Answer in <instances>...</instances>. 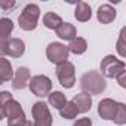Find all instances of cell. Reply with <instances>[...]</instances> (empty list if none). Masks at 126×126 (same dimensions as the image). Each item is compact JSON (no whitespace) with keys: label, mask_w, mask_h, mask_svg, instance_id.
Segmentation results:
<instances>
[{"label":"cell","mask_w":126,"mask_h":126,"mask_svg":"<svg viewBox=\"0 0 126 126\" xmlns=\"http://www.w3.org/2000/svg\"><path fill=\"white\" fill-rule=\"evenodd\" d=\"M80 86L83 89L85 94L88 95H98V94H102L107 88V83H105V79L102 77L101 73L98 71H88L82 76L80 79Z\"/></svg>","instance_id":"obj_1"},{"label":"cell","mask_w":126,"mask_h":126,"mask_svg":"<svg viewBox=\"0 0 126 126\" xmlns=\"http://www.w3.org/2000/svg\"><path fill=\"white\" fill-rule=\"evenodd\" d=\"M39 16H40V8L34 3H30L22 9L21 15L18 16V24L25 31L36 30L37 22H39Z\"/></svg>","instance_id":"obj_2"},{"label":"cell","mask_w":126,"mask_h":126,"mask_svg":"<svg viewBox=\"0 0 126 126\" xmlns=\"http://www.w3.org/2000/svg\"><path fill=\"white\" fill-rule=\"evenodd\" d=\"M123 70H126L125 61L117 59L114 55H107L101 61V74L108 79H116V76Z\"/></svg>","instance_id":"obj_3"},{"label":"cell","mask_w":126,"mask_h":126,"mask_svg":"<svg viewBox=\"0 0 126 126\" xmlns=\"http://www.w3.org/2000/svg\"><path fill=\"white\" fill-rule=\"evenodd\" d=\"M56 76L59 83L67 89H71L76 85V68L70 61L61 62L56 65Z\"/></svg>","instance_id":"obj_4"},{"label":"cell","mask_w":126,"mask_h":126,"mask_svg":"<svg viewBox=\"0 0 126 126\" xmlns=\"http://www.w3.org/2000/svg\"><path fill=\"white\" fill-rule=\"evenodd\" d=\"M28 88L36 96L43 98V96H47L50 94V91H52V80L47 76H45V74H37V76L30 77Z\"/></svg>","instance_id":"obj_5"},{"label":"cell","mask_w":126,"mask_h":126,"mask_svg":"<svg viewBox=\"0 0 126 126\" xmlns=\"http://www.w3.org/2000/svg\"><path fill=\"white\" fill-rule=\"evenodd\" d=\"M68 49L65 45L58 43V42H52L47 45L46 47V56L52 64H61V62H65L68 59Z\"/></svg>","instance_id":"obj_6"},{"label":"cell","mask_w":126,"mask_h":126,"mask_svg":"<svg viewBox=\"0 0 126 126\" xmlns=\"http://www.w3.org/2000/svg\"><path fill=\"white\" fill-rule=\"evenodd\" d=\"M31 111H33L34 126H52V114L43 101H37L33 105Z\"/></svg>","instance_id":"obj_7"},{"label":"cell","mask_w":126,"mask_h":126,"mask_svg":"<svg viewBox=\"0 0 126 126\" xmlns=\"http://www.w3.org/2000/svg\"><path fill=\"white\" fill-rule=\"evenodd\" d=\"M117 101L111 99V98H105L102 101H99L98 104V114L101 116V119L104 120H113L116 110H117Z\"/></svg>","instance_id":"obj_8"},{"label":"cell","mask_w":126,"mask_h":126,"mask_svg":"<svg viewBox=\"0 0 126 126\" xmlns=\"http://www.w3.org/2000/svg\"><path fill=\"white\" fill-rule=\"evenodd\" d=\"M28 82H30V70L27 67H19L12 77L14 89H18V91L25 89L28 86Z\"/></svg>","instance_id":"obj_9"},{"label":"cell","mask_w":126,"mask_h":126,"mask_svg":"<svg viewBox=\"0 0 126 126\" xmlns=\"http://www.w3.org/2000/svg\"><path fill=\"white\" fill-rule=\"evenodd\" d=\"M3 113H5V117H8V120H14V119H21V117H25L24 114V110L21 107V104L15 99L9 101L3 108Z\"/></svg>","instance_id":"obj_10"},{"label":"cell","mask_w":126,"mask_h":126,"mask_svg":"<svg viewBox=\"0 0 126 126\" xmlns=\"http://www.w3.org/2000/svg\"><path fill=\"white\" fill-rule=\"evenodd\" d=\"M25 50V45L21 39L18 37H12L8 40V45H6V55L12 56V58H19L22 56Z\"/></svg>","instance_id":"obj_11"},{"label":"cell","mask_w":126,"mask_h":126,"mask_svg":"<svg viewBox=\"0 0 126 126\" xmlns=\"http://www.w3.org/2000/svg\"><path fill=\"white\" fill-rule=\"evenodd\" d=\"M116 9L111 6V5H108V3H105V5H101L99 8H98V11H96V18H98V21L99 22H102V24H110V22H113L114 19H116Z\"/></svg>","instance_id":"obj_12"},{"label":"cell","mask_w":126,"mask_h":126,"mask_svg":"<svg viewBox=\"0 0 126 126\" xmlns=\"http://www.w3.org/2000/svg\"><path fill=\"white\" fill-rule=\"evenodd\" d=\"M71 102L74 104L77 113H86V111L91 110V105H92V96L88 95V94H85V92H82V94L74 95L73 99H71Z\"/></svg>","instance_id":"obj_13"},{"label":"cell","mask_w":126,"mask_h":126,"mask_svg":"<svg viewBox=\"0 0 126 126\" xmlns=\"http://www.w3.org/2000/svg\"><path fill=\"white\" fill-rule=\"evenodd\" d=\"M55 31H56V36L59 39H62V40H70L71 42L74 37H77V30L70 22H62Z\"/></svg>","instance_id":"obj_14"},{"label":"cell","mask_w":126,"mask_h":126,"mask_svg":"<svg viewBox=\"0 0 126 126\" xmlns=\"http://www.w3.org/2000/svg\"><path fill=\"white\" fill-rule=\"evenodd\" d=\"M74 18L79 22H88L92 18V9L88 3L79 2L76 3V11H74Z\"/></svg>","instance_id":"obj_15"},{"label":"cell","mask_w":126,"mask_h":126,"mask_svg":"<svg viewBox=\"0 0 126 126\" xmlns=\"http://www.w3.org/2000/svg\"><path fill=\"white\" fill-rule=\"evenodd\" d=\"M12 77H14L12 64L9 62V59L2 56L0 58V83L9 82V80H12Z\"/></svg>","instance_id":"obj_16"},{"label":"cell","mask_w":126,"mask_h":126,"mask_svg":"<svg viewBox=\"0 0 126 126\" xmlns=\"http://www.w3.org/2000/svg\"><path fill=\"white\" fill-rule=\"evenodd\" d=\"M68 52L74 53V55H82L88 50V42L83 39V37H74L70 45H68Z\"/></svg>","instance_id":"obj_17"},{"label":"cell","mask_w":126,"mask_h":126,"mask_svg":"<svg viewBox=\"0 0 126 126\" xmlns=\"http://www.w3.org/2000/svg\"><path fill=\"white\" fill-rule=\"evenodd\" d=\"M61 24H62V18L56 15L55 12H47L43 16V25L49 30H56Z\"/></svg>","instance_id":"obj_18"},{"label":"cell","mask_w":126,"mask_h":126,"mask_svg":"<svg viewBox=\"0 0 126 126\" xmlns=\"http://www.w3.org/2000/svg\"><path fill=\"white\" fill-rule=\"evenodd\" d=\"M47 101H49V104H50L52 107H55V108L61 110L62 107L65 105V102H67V98H65V95L62 94V92H59V91H55V92H50V94L47 95Z\"/></svg>","instance_id":"obj_19"},{"label":"cell","mask_w":126,"mask_h":126,"mask_svg":"<svg viewBox=\"0 0 126 126\" xmlns=\"http://www.w3.org/2000/svg\"><path fill=\"white\" fill-rule=\"evenodd\" d=\"M12 31H14V22L9 18H0V37L9 39Z\"/></svg>","instance_id":"obj_20"},{"label":"cell","mask_w":126,"mask_h":126,"mask_svg":"<svg viewBox=\"0 0 126 126\" xmlns=\"http://www.w3.org/2000/svg\"><path fill=\"white\" fill-rule=\"evenodd\" d=\"M77 114H79V113H77V110H76V107H74V104H73L71 101H67L65 105L59 110V116L64 117V119H67V120H68V119H74Z\"/></svg>","instance_id":"obj_21"},{"label":"cell","mask_w":126,"mask_h":126,"mask_svg":"<svg viewBox=\"0 0 126 126\" xmlns=\"http://www.w3.org/2000/svg\"><path fill=\"white\" fill-rule=\"evenodd\" d=\"M113 122L116 125H120V126L126 123V105L123 102L117 104V110H116V114L113 117Z\"/></svg>","instance_id":"obj_22"},{"label":"cell","mask_w":126,"mask_h":126,"mask_svg":"<svg viewBox=\"0 0 126 126\" xmlns=\"http://www.w3.org/2000/svg\"><path fill=\"white\" fill-rule=\"evenodd\" d=\"M125 34H126V28H122L120 31V37L117 40V52L122 58L126 56V42H125Z\"/></svg>","instance_id":"obj_23"},{"label":"cell","mask_w":126,"mask_h":126,"mask_svg":"<svg viewBox=\"0 0 126 126\" xmlns=\"http://www.w3.org/2000/svg\"><path fill=\"white\" fill-rule=\"evenodd\" d=\"M14 99V96H12V94L11 92H8V91H2L0 92V108H3L9 101H12Z\"/></svg>","instance_id":"obj_24"},{"label":"cell","mask_w":126,"mask_h":126,"mask_svg":"<svg viewBox=\"0 0 126 126\" xmlns=\"http://www.w3.org/2000/svg\"><path fill=\"white\" fill-rule=\"evenodd\" d=\"M73 126H92V120L91 117H82V119H77Z\"/></svg>","instance_id":"obj_25"},{"label":"cell","mask_w":126,"mask_h":126,"mask_svg":"<svg viewBox=\"0 0 126 126\" xmlns=\"http://www.w3.org/2000/svg\"><path fill=\"white\" fill-rule=\"evenodd\" d=\"M15 2L14 0H0V8H2L3 11H9L12 8H15Z\"/></svg>","instance_id":"obj_26"},{"label":"cell","mask_w":126,"mask_h":126,"mask_svg":"<svg viewBox=\"0 0 126 126\" xmlns=\"http://www.w3.org/2000/svg\"><path fill=\"white\" fill-rule=\"evenodd\" d=\"M116 80L119 82V85H120L122 88H126V70L120 71V73L116 76Z\"/></svg>","instance_id":"obj_27"},{"label":"cell","mask_w":126,"mask_h":126,"mask_svg":"<svg viewBox=\"0 0 126 126\" xmlns=\"http://www.w3.org/2000/svg\"><path fill=\"white\" fill-rule=\"evenodd\" d=\"M27 117H21V119H14V120H8V126H24L25 125Z\"/></svg>","instance_id":"obj_28"},{"label":"cell","mask_w":126,"mask_h":126,"mask_svg":"<svg viewBox=\"0 0 126 126\" xmlns=\"http://www.w3.org/2000/svg\"><path fill=\"white\" fill-rule=\"evenodd\" d=\"M8 40H9V39L0 37V55H2V56L6 55V45H8Z\"/></svg>","instance_id":"obj_29"},{"label":"cell","mask_w":126,"mask_h":126,"mask_svg":"<svg viewBox=\"0 0 126 126\" xmlns=\"http://www.w3.org/2000/svg\"><path fill=\"white\" fill-rule=\"evenodd\" d=\"M24 126H34V123L31 122V120H25V125Z\"/></svg>","instance_id":"obj_30"},{"label":"cell","mask_w":126,"mask_h":126,"mask_svg":"<svg viewBox=\"0 0 126 126\" xmlns=\"http://www.w3.org/2000/svg\"><path fill=\"white\" fill-rule=\"evenodd\" d=\"M3 117H5V113H3V110H2V108H0V120H2Z\"/></svg>","instance_id":"obj_31"}]
</instances>
